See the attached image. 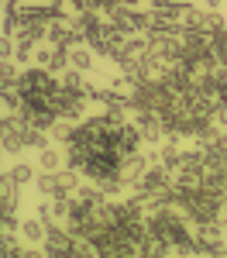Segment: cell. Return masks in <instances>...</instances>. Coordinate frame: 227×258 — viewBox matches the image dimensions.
Returning a JSON list of instances; mask_svg holds the SVG:
<instances>
[{"label":"cell","instance_id":"6da1fadb","mask_svg":"<svg viewBox=\"0 0 227 258\" xmlns=\"http://www.w3.org/2000/svg\"><path fill=\"white\" fill-rule=\"evenodd\" d=\"M18 86H21V93H45V97H52L59 90V76L48 73L45 66H28V69H21Z\"/></svg>","mask_w":227,"mask_h":258},{"label":"cell","instance_id":"7a4b0ae2","mask_svg":"<svg viewBox=\"0 0 227 258\" xmlns=\"http://www.w3.org/2000/svg\"><path fill=\"white\" fill-rule=\"evenodd\" d=\"M107 21L117 24L121 31H127V35H141V31H148V14L138 11V7H127V4H114L110 14H107Z\"/></svg>","mask_w":227,"mask_h":258},{"label":"cell","instance_id":"3957f363","mask_svg":"<svg viewBox=\"0 0 227 258\" xmlns=\"http://www.w3.org/2000/svg\"><path fill=\"white\" fill-rule=\"evenodd\" d=\"M220 244H224V227H220L217 220L193 227V251H196V255H213Z\"/></svg>","mask_w":227,"mask_h":258},{"label":"cell","instance_id":"277c9868","mask_svg":"<svg viewBox=\"0 0 227 258\" xmlns=\"http://www.w3.org/2000/svg\"><path fill=\"white\" fill-rule=\"evenodd\" d=\"M35 62H38V66H45L48 73L62 76V73L69 69V48H62V45H52V41H45V45H38V48H35Z\"/></svg>","mask_w":227,"mask_h":258},{"label":"cell","instance_id":"5b68a950","mask_svg":"<svg viewBox=\"0 0 227 258\" xmlns=\"http://www.w3.org/2000/svg\"><path fill=\"white\" fill-rule=\"evenodd\" d=\"M45 255H72V244H76V238H72V231L69 227H62V224H48V231H45Z\"/></svg>","mask_w":227,"mask_h":258},{"label":"cell","instance_id":"8992f818","mask_svg":"<svg viewBox=\"0 0 227 258\" xmlns=\"http://www.w3.org/2000/svg\"><path fill=\"white\" fill-rule=\"evenodd\" d=\"M134 124H138V131H141V138L148 145H162L165 141V117L162 114H152V110L134 114Z\"/></svg>","mask_w":227,"mask_h":258},{"label":"cell","instance_id":"52a82bcc","mask_svg":"<svg viewBox=\"0 0 227 258\" xmlns=\"http://www.w3.org/2000/svg\"><path fill=\"white\" fill-rule=\"evenodd\" d=\"M144 169H148V159H144L141 152H131V155H124V162H121V182L131 189L138 179L144 176Z\"/></svg>","mask_w":227,"mask_h":258},{"label":"cell","instance_id":"ba28073f","mask_svg":"<svg viewBox=\"0 0 227 258\" xmlns=\"http://www.w3.org/2000/svg\"><path fill=\"white\" fill-rule=\"evenodd\" d=\"M203 11L196 4H176V18H179V31H203Z\"/></svg>","mask_w":227,"mask_h":258},{"label":"cell","instance_id":"9c48e42d","mask_svg":"<svg viewBox=\"0 0 227 258\" xmlns=\"http://www.w3.org/2000/svg\"><path fill=\"white\" fill-rule=\"evenodd\" d=\"M93 59H97V52H93L86 41H80V45L69 48V66L80 69V73H90V69H93Z\"/></svg>","mask_w":227,"mask_h":258},{"label":"cell","instance_id":"30bf717a","mask_svg":"<svg viewBox=\"0 0 227 258\" xmlns=\"http://www.w3.org/2000/svg\"><path fill=\"white\" fill-rule=\"evenodd\" d=\"M159 162H162V165L169 169V172H172V176L183 169V152H179V141H176V138H165L162 152H159Z\"/></svg>","mask_w":227,"mask_h":258},{"label":"cell","instance_id":"8fae6325","mask_svg":"<svg viewBox=\"0 0 227 258\" xmlns=\"http://www.w3.org/2000/svg\"><path fill=\"white\" fill-rule=\"evenodd\" d=\"M38 165H41V172H59L62 165H65V152H55V148H41L38 152Z\"/></svg>","mask_w":227,"mask_h":258},{"label":"cell","instance_id":"7c38bea8","mask_svg":"<svg viewBox=\"0 0 227 258\" xmlns=\"http://www.w3.org/2000/svg\"><path fill=\"white\" fill-rule=\"evenodd\" d=\"M48 138H52V135H48L45 127H35V124H28V127H24V148H35V152H41V148L48 145Z\"/></svg>","mask_w":227,"mask_h":258},{"label":"cell","instance_id":"4fadbf2b","mask_svg":"<svg viewBox=\"0 0 227 258\" xmlns=\"http://www.w3.org/2000/svg\"><path fill=\"white\" fill-rule=\"evenodd\" d=\"M35 189H38L41 197H55L59 193V172H41L35 179Z\"/></svg>","mask_w":227,"mask_h":258},{"label":"cell","instance_id":"5bb4252c","mask_svg":"<svg viewBox=\"0 0 227 258\" xmlns=\"http://www.w3.org/2000/svg\"><path fill=\"white\" fill-rule=\"evenodd\" d=\"M45 231H48V227H45V220H41V217L21 220V234H24L28 241H45Z\"/></svg>","mask_w":227,"mask_h":258},{"label":"cell","instance_id":"9a60e30c","mask_svg":"<svg viewBox=\"0 0 227 258\" xmlns=\"http://www.w3.org/2000/svg\"><path fill=\"white\" fill-rule=\"evenodd\" d=\"M210 38H213V59H217V66H224V69H227V28L213 31Z\"/></svg>","mask_w":227,"mask_h":258},{"label":"cell","instance_id":"2e32d148","mask_svg":"<svg viewBox=\"0 0 227 258\" xmlns=\"http://www.w3.org/2000/svg\"><path fill=\"white\" fill-rule=\"evenodd\" d=\"M11 179H14L18 186H28V182H35V169H31L28 162H18V165L11 169Z\"/></svg>","mask_w":227,"mask_h":258},{"label":"cell","instance_id":"e0dca14e","mask_svg":"<svg viewBox=\"0 0 227 258\" xmlns=\"http://www.w3.org/2000/svg\"><path fill=\"white\" fill-rule=\"evenodd\" d=\"M220 28H227L224 14H220V11H203V31L206 35H213V31H220Z\"/></svg>","mask_w":227,"mask_h":258},{"label":"cell","instance_id":"ac0fdd59","mask_svg":"<svg viewBox=\"0 0 227 258\" xmlns=\"http://www.w3.org/2000/svg\"><path fill=\"white\" fill-rule=\"evenodd\" d=\"M0 80H21V73H18V62L14 59H0Z\"/></svg>","mask_w":227,"mask_h":258},{"label":"cell","instance_id":"d6986e66","mask_svg":"<svg viewBox=\"0 0 227 258\" xmlns=\"http://www.w3.org/2000/svg\"><path fill=\"white\" fill-rule=\"evenodd\" d=\"M14 48H18V41L0 31V59H14Z\"/></svg>","mask_w":227,"mask_h":258},{"label":"cell","instance_id":"ffe728a7","mask_svg":"<svg viewBox=\"0 0 227 258\" xmlns=\"http://www.w3.org/2000/svg\"><path fill=\"white\" fill-rule=\"evenodd\" d=\"M213 120H217L220 127H227V100L220 103V107H217V110H213Z\"/></svg>","mask_w":227,"mask_h":258},{"label":"cell","instance_id":"44dd1931","mask_svg":"<svg viewBox=\"0 0 227 258\" xmlns=\"http://www.w3.org/2000/svg\"><path fill=\"white\" fill-rule=\"evenodd\" d=\"M152 7H172V4H179V0H148Z\"/></svg>","mask_w":227,"mask_h":258},{"label":"cell","instance_id":"7402d4cb","mask_svg":"<svg viewBox=\"0 0 227 258\" xmlns=\"http://www.w3.org/2000/svg\"><path fill=\"white\" fill-rule=\"evenodd\" d=\"M206 4V11H220V0H203Z\"/></svg>","mask_w":227,"mask_h":258},{"label":"cell","instance_id":"603a6c76","mask_svg":"<svg viewBox=\"0 0 227 258\" xmlns=\"http://www.w3.org/2000/svg\"><path fill=\"white\" fill-rule=\"evenodd\" d=\"M220 145H224V148H227V131H220Z\"/></svg>","mask_w":227,"mask_h":258},{"label":"cell","instance_id":"cb8c5ba5","mask_svg":"<svg viewBox=\"0 0 227 258\" xmlns=\"http://www.w3.org/2000/svg\"><path fill=\"white\" fill-rule=\"evenodd\" d=\"M21 4H24V0H21Z\"/></svg>","mask_w":227,"mask_h":258}]
</instances>
